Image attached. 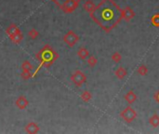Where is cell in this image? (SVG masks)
Returning a JSON list of instances; mask_svg holds the SVG:
<instances>
[{
  "label": "cell",
  "mask_w": 159,
  "mask_h": 134,
  "mask_svg": "<svg viewBox=\"0 0 159 134\" xmlns=\"http://www.w3.org/2000/svg\"><path fill=\"white\" fill-rule=\"evenodd\" d=\"M137 73L140 76H146L148 74V68L145 65H140L137 69Z\"/></svg>",
  "instance_id": "obj_21"
},
{
  "label": "cell",
  "mask_w": 159,
  "mask_h": 134,
  "mask_svg": "<svg viewBox=\"0 0 159 134\" xmlns=\"http://www.w3.org/2000/svg\"><path fill=\"white\" fill-rule=\"evenodd\" d=\"M120 117L127 123H131L137 118V112L130 106H127L121 113H120Z\"/></svg>",
  "instance_id": "obj_3"
},
{
  "label": "cell",
  "mask_w": 159,
  "mask_h": 134,
  "mask_svg": "<svg viewBox=\"0 0 159 134\" xmlns=\"http://www.w3.org/2000/svg\"><path fill=\"white\" fill-rule=\"evenodd\" d=\"M39 36V33L38 31H37L36 29H31L29 32H28V37L31 38V39H37Z\"/></svg>",
  "instance_id": "obj_24"
},
{
  "label": "cell",
  "mask_w": 159,
  "mask_h": 134,
  "mask_svg": "<svg viewBox=\"0 0 159 134\" xmlns=\"http://www.w3.org/2000/svg\"><path fill=\"white\" fill-rule=\"evenodd\" d=\"M78 40H79V37L74 31H68L63 37L64 43L71 48H73L78 42Z\"/></svg>",
  "instance_id": "obj_6"
},
{
  "label": "cell",
  "mask_w": 159,
  "mask_h": 134,
  "mask_svg": "<svg viewBox=\"0 0 159 134\" xmlns=\"http://www.w3.org/2000/svg\"><path fill=\"white\" fill-rule=\"evenodd\" d=\"M71 81L78 88H80L84 83L87 81V76L81 72L80 70H76L72 76H71Z\"/></svg>",
  "instance_id": "obj_5"
},
{
  "label": "cell",
  "mask_w": 159,
  "mask_h": 134,
  "mask_svg": "<svg viewBox=\"0 0 159 134\" xmlns=\"http://www.w3.org/2000/svg\"><path fill=\"white\" fill-rule=\"evenodd\" d=\"M81 99H82L83 102H88L92 99V95H91V93H90L88 90H85V91H83L82 94H81Z\"/></svg>",
  "instance_id": "obj_18"
},
{
  "label": "cell",
  "mask_w": 159,
  "mask_h": 134,
  "mask_svg": "<svg viewBox=\"0 0 159 134\" xmlns=\"http://www.w3.org/2000/svg\"><path fill=\"white\" fill-rule=\"evenodd\" d=\"M22 69L23 70H27V71H33L34 70V66L33 64L29 62V61H24L22 64Z\"/></svg>",
  "instance_id": "obj_20"
},
{
  "label": "cell",
  "mask_w": 159,
  "mask_h": 134,
  "mask_svg": "<svg viewBox=\"0 0 159 134\" xmlns=\"http://www.w3.org/2000/svg\"><path fill=\"white\" fill-rule=\"evenodd\" d=\"M122 17L126 22H129L135 17V12L130 7H126L122 10Z\"/></svg>",
  "instance_id": "obj_7"
},
{
  "label": "cell",
  "mask_w": 159,
  "mask_h": 134,
  "mask_svg": "<svg viewBox=\"0 0 159 134\" xmlns=\"http://www.w3.org/2000/svg\"><path fill=\"white\" fill-rule=\"evenodd\" d=\"M87 62H88V64L91 68L95 67V66L97 65V63H98L97 58H96L95 56H93V55H89V56L88 57V59H87Z\"/></svg>",
  "instance_id": "obj_17"
},
{
  "label": "cell",
  "mask_w": 159,
  "mask_h": 134,
  "mask_svg": "<svg viewBox=\"0 0 159 134\" xmlns=\"http://www.w3.org/2000/svg\"><path fill=\"white\" fill-rule=\"evenodd\" d=\"M77 56H78L79 59H81V60H87L88 57L89 56V51H88L86 48L82 47V48H80V49L77 50Z\"/></svg>",
  "instance_id": "obj_12"
},
{
  "label": "cell",
  "mask_w": 159,
  "mask_h": 134,
  "mask_svg": "<svg viewBox=\"0 0 159 134\" xmlns=\"http://www.w3.org/2000/svg\"><path fill=\"white\" fill-rule=\"evenodd\" d=\"M10 38H11V40L13 43H15V44H20V43L23 41V39H24V35H23V33H22L21 30H20L18 33H16L14 36L11 37Z\"/></svg>",
  "instance_id": "obj_13"
},
{
  "label": "cell",
  "mask_w": 159,
  "mask_h": 134,
  "mask_svg": "<svg viewBox=\"0 0 159 134\" xmlns=\"http://www.w3.org/2000/svg\"><path fill=\"white\" fill-rule=\"evenodd\" d=\"M149 124L153 128H157L159 126V115H157V114L153 115L149 119Z\"/></svg>",
  "instance_id": "obj_15"
},
{
  "label": "cell",
  "mask_w": 159,
  "mask_h": 134,
  "mask_svg": "<svg viewBox=\"0 0 159 134\" xmlns=\"http://www.w3.org/2000/svg\"><path fill=\"white\" fill-rule=\"evenodd\" d=\"M79 6L78 0H65V1L60 6V8L65 13H72L74 12Z\"/></svg>",
  "instance_id": "obj_4"
},
{
  "label": "cell",
  "mask_w": 159,
  "mask_h": 134,
  "mask_svg": "<svg viewBox=\"0 0 159 134\" xmlns=\"http://www.w3.org/2000/svg\"><path fill=\"white\" fill-rule=\"evenodd\" d=\"M15 104H16V106H17L19 109L24 110V109H25V108L29 105V102H28V100H27L24 96H21V97H19V98L16 100Z\"/></svg>",
  "instance_id": "obj_8"
},
{
  "label": "cell",
  "mask_w": 159,
  "mask_h": 134,
  "mask_svg": "<svg viewBox=\"0 0 159 134\" xmlns=\"http://www.w3.org/2000/svg\"><path fill=\"white\" fill-rule=\"evenodd\" d=\"M36 58L39 60L40 64L37 68V70L33 74V76H35L37 75V73L41 69L42 66L45 67H49L50 65H52L54 63V62L59 58L58 53L49 45H46L37 55Z\"/></svg>",
  "instance_id": "obj_2"
},
{
  "label": "cell",
  "mask_w": 159,
  "mask_h": 134,
  "mask_svg": "<svg viewBox=\"0 0 159 134\" xmlns=\"http://www.w3.org/2000/svg\"><path fill=\"white\" fill-rule=\"evenodd\" d=\"M19 31H20V29L18 28V26H17L16 24H11V25L6 29V34L11 37L14 36L16 33H18Z\"/></svg>",
  "instance_id": "obj_11"
},
{
  "label": "cell",
  "mask_w": 159,
  "mask_h": 134,
  "mask_svg": "<svg viewBox=\"0 0 159 134\" xmlns=\"http://www.w3.org/2000/svg\"><path fill=\"white\" fill-rule=\"evenodd\" d=\"M151 24L153 26L159 28V13H155L151 18Z\"/></svg>",
  "instance_id": "obj_19"
},
{
  "label": "cell",
  "mask_w": 159,
  "mask_h": 134,
  "mask_svg": "<svg viewBox=\"0 0 159 134\" xmlns=\"http://www.w3.org/2000/svg\"><path fill=\"white\" fill-rule=\"evenodd\" d=\"M21 76L23 79L24 80H28L30 79L31 77H33V74L31 73V71H27V70H23L22 74H21Z\"/></svg>",
  "instance_id": "obj_22"
},
{
  "label": "cell",
  "mask_w": 159,
  "mask_h": 134,
  "mask_svg": "<svg viewBox=\"0 0 159 134\" xmlns=\"http://www.w3.org/2000/svg\"><path fill=\"white\" fill-rule=\"evenodd\" d=\"M92 21L104 32L110 33L122 21V9L114 0H101L89 13Z\"/></svg>",
  "instance_id": "obj_1"
},
{
  "label": "cell",
  "mask_w": 159,
  "mask_h": 134,
  "mask_svg": "<svg viewBox=\"0 0 159 134\" xmlns=\"http://www.w3.org/2000/svg\"><path fill=\"white\" fill-rule=\"evenodd\" d=\"M154 100H155V101H156L158 103H159V90H158V91H157L155 94H154Z\"/></svg>",
  "instance_id": "obj_26"
},
{
  "label": "cell",
  "mask_w": 159,
  "mask_h": 134,
  "mask_svg": "<svg viewBox=\"0 0 159 134\" xmlns=\"http://www.w3.org/2000/svg\"><path fill=\"white\" fill-rule=\"evenodd\" d=\"M124 99L126 100V102L128 104H132L133 102H135V101L137 100V95L135 94V92L133 90H129L128 92H127L124 96Z\"/></svg>",
  "instance_id": "obj_10"
},
{
  "label": "cell",
  "mask_w": 159,
  "mask_h": 134,
  "mask_svg": "<svg viewBox=\"0 0 159 134\" xmlns=\"http://www.w3.org/2000/svg\"><path fill=\"white\" fill-rule=\"evenodd\" d=\"M114 74H115V76H116V77L118 78V79H120V80H122V79H124L125 77H126V76L127 75V70L124 68V67H119V68H117V70L114 72Z\"/></svg>",
  "instance_id": "obj_14"
},
{
  "label": "cell",
  "mask_w": 159,
  "mask_h": 134,
  "mask_svg": "<svg viewBox=\"0 0 159 134\" xmlns=\"http://www.w3.org/2000/svg\"><path fill=\"white\" fill-rule=\"evenodd\" d=\"M95 4L93 3V1H91V0H88V1L85 2V4L83 5V8L86 11H88V13H90L94 9H95Z\"/></svg>",
  "instance_id": "obj_16"
},
{
  "label": "cell",
  "mask_w": 159,
  "mask_h": 134,
  "mask_svg": "<svg viewBox=\"0 0 159 134\" xmlns=\"http://www.w3.org/2000/svg\"><path fill=\"white\" fill-rule=\"evenodd\" d=\"M121 60H122V56L119 52L116 51V52L113 53V55H112V61L113 62H114L115 63H119L121 62Z\"/></svg>",
  "instance_id": "obj_23"
},
{
  "label": "cell",
  "mask_w": 159,
  "mask_h": 134,
  "mask_svg": "<svg viewBox=\"0 0 159 134\" xmlns=\"http://www.w3.org/2000/svg\"><path fill=\"white\" fill-rule=\"evenodd\" d=\"M64 1H65V0H56L55 3H56V4H57L59 7H60V6H61V5H62V4ZM78 1H80V0H78Z\"/></svg>",
  "instance_id": "obj_25"
},
{
  "label": "cell",
  "mask_w": 159,
  "mask_h": 134,
  "mask_svg": "<svg viewBox=\"0 0 159 134\" xmlns=\"http://www.w3.org/2000/svg\"><path fill=\"white\" fill-rule=\"evenodd\" d=\"M25 131L30 134H36L39 131V127L37 123L35 122H30L25 126Z\"/></svg>",
  "instance_id": "obj_9"
}]
</instances>
